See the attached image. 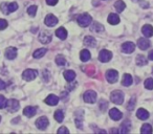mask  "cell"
Instances as JSON below:
<instances>
[{"mask_svg":"<svg viewBox=\"0 0 153 134\" xmlns=\"http://www.w3.org/2000/svg\"><path fill=\"white\" fill-rule=\"evenodd\" d=\"M76 21H78L80 26H82V27H87L92 22V18H91V16L88 15V14H82V15L78 16Z\"/></svg>","mask_w":153,"mask_h":134,"instance_id":"cell-1","label":"cell"},{"mask_svg":"<svg viewBox=\"0 0 153 134\" xmlns=\"http://www.w3.org/2000/svg\"><path fill=\"white\" fill-rule=\"evenodd\" d=\"M110 100L112 103L117 105H121L123 104V101H124V93L120 90H114V91L111 93L110 96Z\"/></svg>","mask_w":153,"mask_h":134,"instance_id":"cell-2","label":"cell"},{"mask_svg":"<svg viewBox=\"0 0 153 134\" xmlns=\"http://www.w3.org/2000/svg\"><path fill=\"white\" fill-rule=\"evenodd\" d=\"M17 10H18V4L16 2H12L10 4H7V3H2L1 4V11L5 15H7L10 13H13V12H16Z\"/></svg>","mask_w":153,"mask_h":134,"instance_id":"cell-3","label":"cell"},{"mask_svg":"<svg viewBox=\"0 0 153 134\" xmlns=\"http://www.w3.org/2000/svg\"><path fill=\"white\" fill-rule=\"evenodd\" d=\"M38 76V71L35 69H26L23 73H22V78L25 81H33L35 80Z\"/></svg>","mask_w":153,"mask_h":134,"instance_id":"cell-4","label":"cell"},{"mask_svg":"<svg viewBox=\"0 0 153 134\" xmlns=\"http://www.w3.org/2000/svg\"><path fill=\"white\" fill-rule=\"evenodd\" d=\"M111 58H112V53L109 51V50H107V49H103V50H101L100 55H99V60H100L101 62H103V63L109 62L111 60Z\"/></svg>","mask_w":153,"mask_h":134,"instance_id":"cell-5","label":"cell"},{"mask_svg":"<svg viewBox=\"0 0 153 134\" xmlns=\"http://www.w3.org/2000/svg\"><path fill=\"white\" fill-rule=\"evenodd\" d=\"M119 79V73L114 69H110L106 73V80L109 83H115Z\"/></svg>","mask_w":153,"mask_h":134,"instance_id":"cell-6","label":"cell"},{"mask_svg":"<svg viewBox=\"0 0 153 134\" xmlns=\"http://www.w3.org/2000/svg\"><path fill=\"white\" fill-rule=\"evenodd\" d=\"M48 125H49V121H48V118H47V117H45V116L39 117V118L36 121L37 128H38V129H40V130H45L47 127H48Z\"/></svg>","mask_w":153,"mask_h":134,"instance_id":"cell-7","label":"cell"},{"mask_svg":"<svg viewBox=\"0 0 153 134\" xmlns=\"http://www.w3.org/2000/svg\"><path fill=\"white\" fill-rule=\"evenodd\" d=\"M84 101L86 103H89V104H94L97 101V93L92 90H88L84 93Z\"/></svg>","mask_w":153,"mask_h":134,"instance_id":"cell-8","label":"cell"},{"mask_svg":"<svg viewBox=\"0 0 153 134\" xmlns=\"http://www.w3.org/2000/svg\"><path fill=\"white\" fill-rule=\"evenodd\" d=\"M20 108V104L17 100H10L7 101V109L10 111V112H16L18 111Z\"/></svg>","mask_w":153,"mask_h":134,"instance_id":"cell-9","label":"cell"},{"mask_svg":"<svg viewBox=\"0 0 153 134\" xmlns=\"http://www.w3.org/2000/svg\"><path fill=\"white\" fill-rule=\"evenodd\" d=\"M39 41L43 44H47L51 41V33L46 32V30H43V32L40 33L39 35Z\"/></svg>","mask_w":153,"mask_h":134,"instance_id":"cell-10","label":"cell"},{"mask_svg":"<svg viewBox=\"0 0 153 134\" xmlns=\"http://www.w3.org/2000/svg\"><path fill=\"white\" fill-rule=\"evenodd\" d=\"M135 49V44L133 42H125L122 44V51L125 53H132Z\"/></svg>","mask_w":153,"mask_h":134,"instance_id":"cell-11","label":"cell"},{"mask_svg":"<svg viewBox=\"0 0 153 134\" xmlns=\"http://www.w3.org/2000/svg\"><path fill=\"white\" fill-rule=\"evenodd\" d=\"M44 22H45V24H46L47 26H49V27H53V26H55L56 24L58 23V18L56 17V16H53V14H48V15L45 17Z\"/></svg>","mask_w":153,"mask_h":134,"instance_id":"cell-12","label":"cell"},{"mask_svg":"<svg viewBox=\"0 0 153 134\" xmlns=\"http://www.w3.org/2000/svg\"><path fill=\"white\" fill-rule=\"evenodd\" d=\"M109 116H110L113 121H120V119L122 118V116H123V114H122V112L119 110V109L112 108V109H110V111H109Z\"/></svg>","mask_w":153,"mask_h":134,"instance_id":"cell-13","label":"cell"},{"mask_svg":"<svg viewBox=\"0 0 153 134\" xmlns=\"http://www.w3.org/2000/svg\"><path fill=\"white\" fill-rule=\"evenodd\" d=\"M137 45L142 50H146L150 47V41L147 38H140L137 41Z\"/></svg>","mask_w":153,"mask_h":134,"instance_id":"cell-14","label":"cell"},{"mask_svg":"<svg viewBox=\"0 0 153 134\" xmlns=\"http://www.w3.org/2000/svg\"><path fill=\"white\" fill-rule=\"evenodd\" d=\"M45 103L49 106H56L59 103V98L55 94H49L46 98H45Z\"/></svg>","mask_w":153,"mask_h":134,"instance_id":"cell-15","label":"cell"},{"mask_svg":"<svg viewBox=\"0 0 153 134\" xmlns=\"http://www.w3.org/2000/svg\"><path fill=\"white\" fill-rule=\"evenodd\" d=\"M4 55H5V57H7V59L14 60L17 57V49H16L15 47H9V48H7V50H5Z\"/></svg>","mask_w":153,"mask_h":134,"instance_id":"cell-16","label":"cell"},{"mask_svg":"<svg viewBox=\"0 0 153 134\" xmlns=\"http://www.w3.org/2000/svg\"><path fill=\"white\" fill-rule=\"evenodd\" d=\"M142 33L146 38H150V37L153 36V26L149 25V24H146V25L143 26Z\"/></svg>","mask_w":153,"mask_h":134,"instance_id":"cell-17","label":"cell"},{"mask_svg":"<svg viewBox=\"0 0 153 134\" xmlns=\"http://www.w3.org/2000/svg\"><path fill=\"white\" fill-rule=\"evenodd\" d=\"M36 113H37V107L28 106L26 108H24L23 110V114L27 117H33Z\"/></svg>","mask_w":153,"mask_h":134,"instance_id":"cell-18","label":"cell"},{"mask_svg":"<svg viewBox=\"0 0 153 134\" xmlns=\"http://www.w3.org/2000/svg\"><path fill=\"white\" fill-rule=\"evenodd\" d=\"M136 116L138 117L142 121H146V119L149 118V112L144 108H140L136 112Z\"/></svg>","mask_w":153,"mask_h":134,"instance_id":"cell-19","label":"cell"},{"mask_svg":"<svg viewBox=\"0 0 153 134\" xmlns=\"http://www.w3.org/2000/svg\"><path fill=\"white\" fill-rule=\"evenodd\" d=\"M56 36L59 39H61V40H65L66 37H67V30L64 27H59L56 30Z\"/></svg>","mask_w":153,"mask_h":134,"instance_id":"cell-20","label":"cell"},{"mask_svg":"<svg viewBox=\"0 0 153 134\" xmlns=\"http://www.w3.org/2000/svg\"><path fill=\"white\" fill-rule=\"evenodd\" d=\"M84 44L88 47H94L97 45V41L94 37L87 36V37H85V39H84Z\"/></svg>","mask_w":153,"mask_h":134,"instance_id":"cell-21","label":"cell"},{"mask_svg":"<svg viewBox=\"0 0 153 134\" xmlns=\"http://www.w3.org/2000/svg\"><path fill=\"white\" fill-rule=\"evenodd\" d=\"M107 20H108L109 23L112 24V25H117V24L120 23V17L117 15V14H113V13L109 14L108 19Z\"/></svg>","mask_w":153,"mask_h":134,"instance_id":"cell-22","label":"cell"},{"mask_svg":"<svg viewBox=\"0 0 153 134\" xmlns=\"http://www.w3.org/2000/svg\"><path fill=\"white\" fill-rule=\"evenodd\" d=\"M132 81H133V79H132L131 76L129 73H125L123 77V80H122V84L125 87H128V86H130L132 84Z\"/></svg>","mask_w":153,"mask_h":134,"instance_id":"cell-23","label":"cell"},{"mask_svg":"<svg viewBox=\"0 0 153 134\" xmlns=\"http://www.w3.org/2000/svg\"><path fill=\"white\" fill-rule=\"evenodd\" d=\"M64 78H65V80L68 82L74 81V80L76 79V73L72 70H66L65 73H64Z\"/></svg>","mask_w":153,"mask_h":134,"instance_id":"cell-24","label":"cell"},{"mask_svg":"<svg viewBox=\"0 0 153 134\" xmlns=\"http://www.w3.org/2000/svg\"><path fill=\"white\" fill-rule=\"evenodd\" d=\"M90 30H91V32H94V33H100V32H103V30H104V26H103L101 23H98V22H94V23L91 25V27H90Z\"/></svg>","mask_w":153,"mask_h":134,"instance_id":"cell-25","label":"cell"},{"mask_svg":"<svg viewBox=\"0 0 153 134\" xmlns=\"http://www.w3.org/2000/svg\"><path fill=\"white\" fill-rule=\"evenodd\" d=\"M90 57H91V55H90L89 50H87V49H83L80 53V58H81V60L83 62H87L90 59Z\"/></svg>","mask_w":153,"mask_h":134,"instance_id":"cell-26","label":"cell"},{"mask_svg":"<svg viewBox=\"0 0 153 134\" xmlns=\"http://www.w3.org/2000/svg\"><path fill=\"white\" fill-rule=\"evenodd\" d=\"M114 7H115V10L119 12V13H122V12L125 10L126 4H125V2H124L123 0H117V2L114 3Z\"/></svg>","mask_w":153,"mask_h":134,"instance_id":"cell-27","label":"cell"},{"mask_svg":"<svg viewBox=\"0 0 153 134\" xmlns=\"http://www.w3.org/2000/svg\"><path fill=\"white\" fill-rule=\"evenodd\" d=\"M47 49L46 48H40V49H37L36 51H35L34 53H33V57L35 58V59H40V58H42L43 56L46 53Z\"/></svg>","mask_w":153,"mask_h":134,"instance_id":"cell-28","label":"cell"},{"mask_svg":"<svg viewBox=\"0 0 153 134\" xmlns=\"http://www.w3.org/2000/svg\"><path fill=\"white\" fill-rule=\"evenodd\" d=\"M129 131H130V121H124V123L122 124L121 129H120L119 132H121V133H128Z\"/></svg>","mask_w":153,"mask_h":134,"instance_id":"cell-29","label":"cell"},{"mask_svg":"<svg viewBox=\"0 0 153 134\" xmlns=\"http://www.w3.org/2000/svg\"><path fill=\"white\" fill-rule=\"evenodd\" d=\"M147 63H148V61H147L146 57H144L143 55H138L136 57V64L138 66H145L147 65Z\"/></svg>","mask_w":153,"mask_h":134,"instance_id":"cell-30","label":"cell"},{"mask_svg":"<svg viewBox=\"0 0 153 134\" xmlns=\"http://www.w3.org/2000/svg\"><path fill=\"white\" fill-rule=\"evenodd\" d=\"M153 129H152V126L149 125V124H145V125L142 126V129H140V132L143 134H150L152 133Z\"/></svg>","mask_w":153,"mask_h":134,"instance_id":"cell-31","label":"cell"},{"mask_svg":"<svg viewBox=\"0 0 153 134\" xmlns=\"http://www.w3.org/2000/svg\"><path fill=\"white\" fill-rule=\"evenodd\" d=\"M55 119L58 123H62L64 121V112L62 110H57L55 112Z\"/></svg>","mask_w":153,"mask_h":134,"instance_id":"cell-32","label":"cell"},{"mask_svg":"<svg viewBox=\"0 0 153 134\" xmlns=\"http://www.w3.org/2000/svg\"><path fill=\"white\" fill-rule=\"evenodd\" d=\"M56 63L59 66H64L66 64V59L63 56H58V57L56 58Z\"/></svg>","mask_w":153,"mask_h":134,"instance_id":"cell-33","label":"cell"},{"mask_svg":"<svg viewBox=\"0 0 153 134\" xmlns=\"http://www.w3.org/2000/svg\"><path fill=\"white\" fill-rule=\"evenodd\" d=\"M145 88H147V89L149 90H152L153 89V79H151V78H149V79H147L146 81H145Z\"/></svg>","mask_w":153,"mask_h":134,"instance_id":"cell-34","label":"cell"},{"mask_svg":"<svg viewBox=\"0 0 153 134\" xmlns=\"http://www.w3.org/2000/svg\"><path fill=\"white\" fill-rule=\"evenodd\" d=\"M99 108H100L102 111H105L107 108H108V103H107L105 100H101L100 103H99Z\"/></svg>","mask_w":153,"mask_h":134,"instance_id":"cell-35","label":"cell"},{"mask_svg":"<svg viewBox=\"0 0 153 134\" xmlns=\"http://www.w3.org/2000/svg\"><path fill=\"white\" fill-rule=\"evenodd\" d=\"M7 100L3 96H0V109L7 108Z\"/></svg>","mask_w":153,"mask_h":134,"instance_id":"cell-36","label":"cell"},{"mask_svg":"<svg viewBox=\"0 0 153 134\" xmlns=\"http://www.w3.org/2000/svg\"><path fill=\"white\" fill-rule=\"evenodd\" d=\"M27 13H28V15H30V16H33V17H34V16L36 15V13H37V7H36V5H32V7H28Z\"/></svg>","mask_w":153,"mask_h":134,"instance_id":"cell-37","label":"cell"},{"mask_svg":"<svg viewBox=\"0 0 153 134\" xmlns=\"http://www.w3.org/2000/svg\"><path fill=\"white\" fill-rule=\"evenodd\" d=\"M134 106H135V98H132L131 100L129 101V103H128V105H127V109L128 110H133V108H134Z\"/></svg>","mask_w":153,"mask_h":134,"instance_id":"cell-38","label":"cell"},{"mask_svg":"<svg viewBox=\"0 0 153 134\" xmlns=\"http://www.w3.org/2000/svg\"><path fill=\"white\" fill-rule=\"evenodd\" d=\"M7 27V21L4 19H0V30H4Z\"/></svg>","mask_w":153,"mask_h":134,"instance_id":"cell-39","label":"cell"},{"mask_svg":"<svg viewBox=\"0 0 153 134\" xmlns=\"http://www.w3.org/2000/svg\"><path fill=\"white\" fill-rule=\"evenodd\" d=\"M58 133L59 134H62V133H69V131H68V129L66 127H61L59 130H58Z\"/></svg>","mask_w":153,"mask_h":134,"instance_id":"cell-40","label":"cell"},{"mask_svg":"<svg viewBox=\"0 0 153 134\" xmlns=\"http://www.w3.org/2000/svg\"><path fill=\"white\" fill-rule=\"evenodd\" d=\"M46 3L48 5H56L58 3V0H46Z\"/></svg>","mask_w":153,"mask_h":134,"instance_id":"cell-41","label":"cell"},{"mask_svg":"<svg viewBox=\"0 0 153 134\" xmlns=\"http://www.w3.org/2000/svg\"><path fill=\"white\" fill-rule=\"evenodd\" d=\"M7 88V84L2 81V80H0V90H3Z\"/></svg>","mask_w":153,"mask_h":134,"instance_id":"cell-42","label":"cell"},{"mask_svg":"<svg viewBox=\"0 0 153 134\" xmlns=\"http://www.w3.org/2000/svg\"><path fill=\"white\" fill-rule=\"evenodd\" d=\"M148 59H149V60H151V61H153V50H151L150 53H149Z\"/></svg>","mask_w":153,"mask_h":134,"instance_id":"cell-43","label":"cell"},{"mask_svg":"<svg viewBox=\"0 0 153 134\" xmlns=\"http://www.w3.org/2000/svg\"><path fill=\"white\" fill-rule=\"evenodd\" d=\"M43 75H44V81H45V82H47V81H48V78L46 77V70L43 71Z\"/></svg>","mask_w":153,"mask_h":134,"instance_id":"cell-44","label":"cell"},{"mask_svg":"<svg viewBox=\"0 0 153 134\" xmlns=\"http://www.w3.org/2000/svg\"><path fill=\"white\" fill-rule=\"evenodd\" d=\"M0 121H1V116H0Z\"/></svg>","mask_w":153,"mask_h":134,"instance_id":"cell-45","label":"cell"},{"mask_svg":"<svg viewBox=\"0 0 153 134\" xmlns=\"http://www.w3.org/2000/svg\"><path fill=\"white\" fill-rule=\"evenodd\" d=\"M152 73H153V69H152Z\"/></svg>","mask_w":153,"mask_h":134,"instance_id":"cell-46","label":"cell"},{"mask_svg":"<svg viewBox=\"0 0 153 134\" xmlns=\"http://www.w3.org/2000/svg\"><path fill=\"white\" fill-rule=\"evenodd\" d=\"M133 1H136V0H133Z\"/></svg>","mask_w":153,"mask_h":134,"instance_id":"cell-47","label":"cell"}]
</instances>
